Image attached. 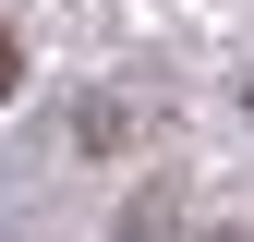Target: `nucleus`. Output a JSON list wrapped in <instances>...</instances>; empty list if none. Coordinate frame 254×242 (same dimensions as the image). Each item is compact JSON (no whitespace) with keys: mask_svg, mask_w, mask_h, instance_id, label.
<instances>
[{"mask_svg":"<svg viewBox=\"0 0 254 242\" xmlns=\"http://www.w3.org/2000/svg\"><path fill=\"white\" fill-rule=\"evenodd\" d=\"M12 85H24V37L0 24V97H12Z\"/></svg>","mask_w":254,"mask_h":242,"instance_id":"nucleus-1","label":"nucleus"}]
</instances>
